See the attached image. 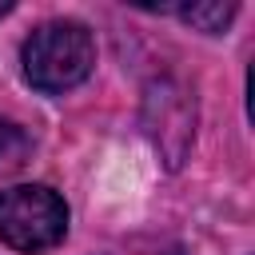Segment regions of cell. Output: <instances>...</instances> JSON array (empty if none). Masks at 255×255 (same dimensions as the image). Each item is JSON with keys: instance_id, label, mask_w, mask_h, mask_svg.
I'll return each instance as SVG.
<instances>
[{"instance_id": "3", "label": "cell", "mask_w": 255, "mask_h": 255, "mask_svg": "<svg viewBox=\"0 0 255 255\" xmlns=\"http://www.w3.org/2000/svg\"><path fill=\"white\" fill-rule=\"evenodd\" d=\"M143 120H147V135L163 151L167 167H179L187 147H191V131H195V108H191L187 92L175 80L151 84L147 104H143Z\"/></svg>"}, {"instance_id": "4", "label": "cell", "mask_w": 255, "mask_h": 255, "mask_svg": "<svg viewBox=\"0 0 255 255\" xmlns=\"http://www.w3.org/2000/svg\"><path fill=\"white\" fill-rule=\"evenodd\" d=\"M32 155V135L20 124H0V175L20 171Z\"/></svg>"}, {"instance_id": "2", "label": "cell", "mask_w": 255, "mask_h": 255, "mask_svg": "<svg viewBox=\"0 0 255 255\" xmlns=\"http://www.w3.org/2000/svg\"><path fill=\"white\" fill-rule=\"evenodd\" d=\"M68 231L64 199L44 183H24L0 191V239L16 251H44Z\"/></svg>"}, {"instance_id": "1", "label": "cell", "mask_w": 255, "mask_h": 255, "mask_svg": "<svg viewBox=\"0 0 255 255\" xmlns=\"http://www.w3.org/2000/svg\"><path fill=\"white\" fill-rule=\"evenodd\" d=\"M24 76L32 88L40 92H68L80 80H88L92 64H96V48L84 24L72 20H52L40 24L28 40H24Z\"/></svg>"}, {"instance_id": "5", "label": "cell", "mask_w": 255, "mask_h": 255, "mask_svg": "<svg viewBox=\"0 0 255 255\" xmlns=\"http://www.w3.org/2000/svg\"><path fill=\"white\" fill-rule=\"evenodd\" d=\"M179 16L203 32H223V24L235 16V4H191V8H179Z\"/></svg>"}, {"instance_id": "6", "label": "cell", "mask_w": 255, "mask_h": 255, "mask_svg": "<svg viewBox=\"0 0 255 255\" xmlns=\"http://www.w3.org/2000/svg\"><path fill=\"white\" fill-rule=\"evenodd\" d=\"M4 12H12V4H8V0H0V16H4Z\"/></svg>"}]
</instances>
